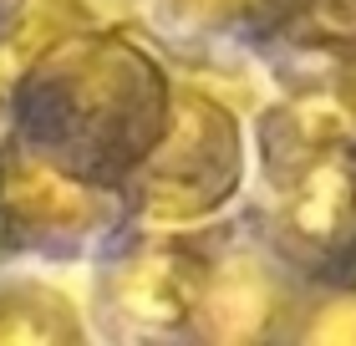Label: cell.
I'll list each match as a JSON object with an SVG mask.
<instances>
[{
    "label": "cell",
    "mask_w": 356,
    "mask_h": 346,
    "mask_svg": "<svg viewBox=\"0 0 356 346\" xmlns=\"http://www.w3.org/2000/svg\"><path fill=\"white\" fill-rule=\"evenodd\" d=\"M285 310L280 280L254 255H209V275L193 310V331L209 341H254Z\"/></svg>",
    "instance_id": "cell-6"
},
{
    "label": "cell",
    "mask_w": 356,
    "mask_h": 346,
    "mask_svg": "<svg viewBox=\"0 0 356 346\" xmlns=\"http://www.w3.org/2000/svg\"><path fill=\"white\" fill-rule=\"evenodd\" d=\"M168 6L199 26H229L245 15H260V0H168Z\"/></svg>",
    "instance_id": "cell-10"
},
{
    "label": "cell",
    "mask_w": 356,
    "mask_h": 346,
    "mask_svg": "<svg viewBox=\"0 0 356 346\" xmlns=\"http://www.w3.org/2000/svg\"><path fill=\"white\" fill-rule=\"evenodd\" d=\"M82 336V316L61 290L41 280H0V346H61Z\"/></svg>",
    "instance_id": "cell-7"
},
{
    "label": "cell",
    "mask_w": 356,
    "mask_h": 346,
    "mask_svg": "<svg viewBox=\"0 0 356 346\" xmlns=\"http://www.w3.org/2000/svg\"><path fill=\"white\" fill-rule=\"evenodd\" d=\"M87 15L76 0H6L0 6V46L10 52L15 67H31L46 46H56L61 36L82 31Z\"/></svg>",
    "instance_id": "cell-8"
},
{
    "label": "cell",
    "mask_w": 356,
    "mask_h": 346,
    "mask_svg": "<svg viewBox=\"0 0 356 346\" xmlns=\"http://www.w3.org/2000/svg\"><path fill=\"white\" fill-rule=\"evenodd\" d=\"M270 26L311 52H356V0H260Z\"/></svg>",
    "instance_id": "cell-9"
},
{
    "label": "cell",
    "mask_w": 356,
    "mask_h": 346,
    "mask_svg": "<svg viewBox=\"0 0 356 346\" xmlns=\"http://www.w3.org/2000/svg\"><path fill=\"white\" fill-rule=\"evenodd\" d=\"M163 67L107 31H72L15 77L10 123L15 138L61 168L92 178L102 189H122L138 158L153 148L168 118Z\"/></svg>",
    "instance_id": "cell-1"
},
{
    "label": "cell",
    "mask_w": 356,
    "mask_h": 346,
    "mask_svg": "<svg viewBox=\"0 0 356 346\" xmlns=\"http://www.w3.org/2000/svg\"><path fill=\"white\" fill-rule=\"evenodd\" d=\"M122 189L61 168L56 158L10 138L0 148V229L15 244H76L112 224Z\"/></svg>",
    "instance_id": "cell-4"
},
{
    "label": "cell",
    "mask_w": 356,
    "mask_h": 346,
    "mask_svg": "<svg viewBox=\"0 0 356 346\" xmlns=\"http://www.w3.org/2000/svg\"><path fill=\"white\" fill-rule=\"evenodd\" d=\"M245 178V143L234 112L209 92L178 87L153 148L127 173L122 199L153 229H178L219 214Z\"/></svg>",
    "instance_id": "cell-3"
},
{
    "label": "cell",
    "mask_w": 356,
    "mask_h": 346,
    "mask_svg": "<svg viewBox=\"0 0 356 346\" xmlns=\"http://www.w3.org/2000/svg\"><path fill=\"white\" fill-rule=\"evenodd\" d=\"M15 77H21V67L10 61V52L0 46V112L10 107V92H15Z\"/></svg>",
    "instance_id": "cell-12"
},
{
    "label": "cell",
    "mask_w": 356,
    "mask_h": 346,
    "mask_svg": "<svg viewBox=\"0 0 356 346\" xmlns=\"http://www.w3.org/2000/svg\"><path fill=\"white\" fill-rule=\"evenodd\" d=\"M204 275H209V255L193 239L153 235L112 265L107 306L133 331H178V326H193Z\"/></svg>",
    "instance_id": "cell-5"
},
{
    "label": "cell",
    "mask_w": 356,
    "mask_h": 346,
    "mask_svg": "<svg viewBox=\"0 0 356 346\" xmlns=\"http://www.w3.org/2000/svg\"><path fill=\"white\" fill-rule=\"evenodd\" d=\"M305 336H316V341H356V301L321 306V316L305 326Z\"/></svg>",
    "instance_id": "cell-11"
},
{
    "label": "cell",
    "mask_w": 356,
    "mask_h": 346,
    "mask_svg": "<svg viewBox=\"0 0 356 346\" xmlns=\"http://www.w3.org/2000/svg\"><path fill=\"white\" fill-rule=\"evenodd\" d=\"M260 153L275 184L280 250L305 265L356 255V102L341 92H305L270 107Z\"/></svg>",
    "instance_id": "cell-2"
}]
</instances>
